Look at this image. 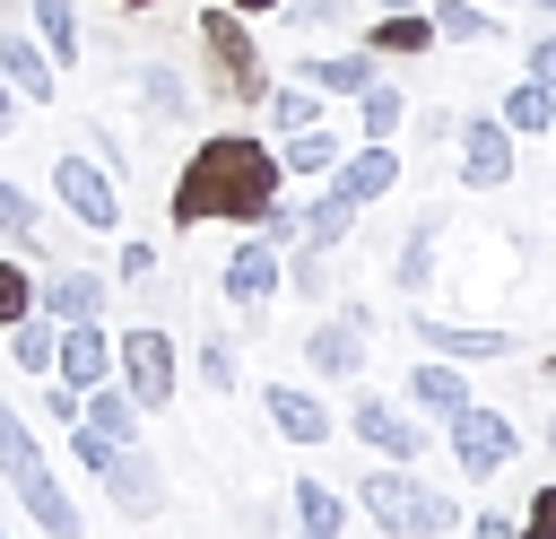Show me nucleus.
<instances>
[{
	"label": "nucleus",
	"instance_id": "obj_1",
	"mask_svg": "<svg viewBox=\"0 0 556 539\" xmlns=\"http://www.w3.org/2000/svg\"><path fill=\"white\" fill-rule=\"evenodd\" d=\"M278 183H287V165L252 139V130H208L191 156H182V174H174V226H208V217H235V226H252L269 200H278Z\"/></svg>",
	"mask_w": 556,
	"mask_h": 539
},
{
	"label": "nucleus",
	"instance_id": "obj_2",
	"mask_svg": "<svg viewBox=\"0 0 556 539\" xmlns=\"http://www.w3.org/2000/svg\"><path fill=\"white\" fill-rule=\"evenodd\" d=\"M0 478L17 487V504L35 513V530L43 539H87V522H78V504L61 496V478H52V461H43V443L26 435V417L0 400Z\"/></svg>",
	"mask_w": 556,
	"mask_h": 539
},
{
	"label": "nucleus",
	"instance_id": "obj_3",
	"mask_svg": "<svg viewBox=\"0 0 556 539\" xmlns=\"http://www.w3.org/2000/svg\"><path fill=\"white\" fill-rule=\"evenodd\" d=\"M52 200H61L87 235H113V226H122V174H113L104 156H78V148L52 156Z\"/></svg>",
	"mask_w": 556,
	"mask_h": 539
},
{
	"label": "nucleus",
	"instance_id": "obj_4",
	"mask_svg": "<svg viewBox=\"0 0 556 539\" xmlns=\"http://www.w3.org/2000/svg\"><path fill=\"white\" fill-rule=\"evenodd\" d=\"M113 374H122V391L139 400V417H148V409H174V383H182V374H174V339H165L156 322H139V330L113 339Z\"/></svg>",
	"mask_w": 556,
	"mask_h": 539
},
{
	"label": "nucleus",
	"instance_id": "obj_5",
	"mask_svg": "<svg viewBox=\"0 0 556 539\" xmlns=\"http://www.w3.org/2000/svg\"><path fill=\"white\" fill-rule=\"evenodd\" d=\"M443 426H452V469H460V478H495V469L521 452V426H513L504 409H486V400H460Z\"/></svg>",
	"mask_w": 556,
	"mask_h": 539
},
{
	"label": "nucleus",
	"instance_id": "obj_6",
	"mask_svg": "<svg viewBox=\"0 0 556 539\" xmlns=\"http://www.w3.org/2000/svg\"><path fill=\"white\" fill-rule=\"evenodd\" d=\"M365 339H374V313L365 304H339V313H313L295 348H304V365L321 383H348V374H365Z\"/></svg>",
	"mask_w": 556,
	"mask_h": 539
},
{
	"label": "nucleus",
	"instance_id": "obj_7",
	"mask_svg": "<svg viewBox=\"0 0 556 539\" xmlns=\"http://www.w3.org/2000/svg\"><path fill=\"white\" fill-rule=\"evenodd\" d=\"M200 52L217 61V78H226V96H243V104H261V96H269V70H261V43L243 35V17H235V9H208V17H200Z\"/></svg>",
	"mask_w": 556,
	"mask_h": 539
},
{
	"label": "nucleus",
	"instance_id": "obj_8",
	"mask_svg": "<svg viewBox=\"0 0 556 539\" xmlns=\"http://www.w3.org/2000/svg\"><path fill=\"white\" fill-rule=\"evenodd\" d=\"M96 478H104V504H113L122 522H156V513H165V469H156L139 443H113Z\"/></svg>",
	"mask_w": 556,
	"mask_h": 539
},
{
	"label": "nucleus",
	"instance_id": "obj_9",
	"mask_svg": "<svg viewBox=\"0 0 556 539\" xmlns=\"http://www.w3.org/2000/svg\"><path fill=\"white\" fill-rule=\"evenodd\" d=\"M452 139H460V191H504L513 183V130L495 122V113H469V122H452Z\"/></svg>",
	"mask_w": 556,
	"mask_h": 539
},
{
	"label": "nucleus",
	"instance_id": "obj_10",
	"mask_svg": "<svg viewBox=\"0 0 556 539\" xmlns=\"http://www.w3.org/2000/svg\"><path fill=\"white\" fill-rule=\"evenodd\" d=\"M217 296H226V304H243V313H261V304L278 296V243H261V235L243 226V243L217 261Z\"/></svg>",
	"mask_w": 556,
	"mask_h": 539
},
{
	"label": "nucleus",
	"instance_id": "obj_11",
	"mask_svg": "<svg viewBox=\"0 0 556 539\" xmlns=\"http://www.w3.org/2000/svg\"><path fill=\"white\" fill-rule=\"evenodd\" d=\"M408 330L426 339V356H452V365H495V356H513V330H495V322H443V313H417Z\"/></svg>",
	"mask_w": 556,
	"mask_h": 539
},
{
	"label": "nucleus",
	"instance_id": "obj_12",
	"mask_svg": "<svg viewBox=\"0 0 556 539\" xmlns=\"http://www.w3.org/2000/svg\"><path fill=\"white\" fill-rule=\"evenodd\" d=\"M356 504H365V522H374L382 539H417V478H408V461L365 469V478H356Z\"/></svg>",
	"mask_w": 556,
	"mask_h": 539
},
{
	"label": "nucleus",
	"instance_id": "obj_13",
	"mask_svg": "<svg viewBox=\"0 0 556 539\" xmlns=\"http://www.w3.org/2000/svg\"><path fill=\"white\" fill-rule=\"evenodd\" d=\"M348 435H356L365 452H382V461H417V452H426V426H417V417H400L382 391H365V400L348 409Z\"/></svg>",
	"mask_w": 556,
	"mask_h": 539
},
{
	"label": "nucleus",
	"instance_id": "obj_14",
	"mask_svg": "<svg viewBox=\"0 0 556 539\" xmlns=\"http://www.w3.org/2000/svg\"><path fill=\"white\" fill-rule=\"evenodd\" d=\"M330 191H348L356 209L391 200V191H400V148H391V139H365L356 156H339V165H330Z\"/></svg>",
	"mask_w": 556,
	"mask_h": 539
},
{
	"label": "nucleus",
	"instance_id": "obj_15",
	"mask_svg": "<svg viewBox=\"0 0 556 539\" xmlns=\"http://www.w3.org/2000/svg\"><path fill=\"white\" fill-rule=\"evenodd\" d=\"M0 87H9L17 104H52V96H61V70H52V52H35V35L0 26Z\"/></svg>",
	"mask_w": 556,
	"mask_h": 539
},
{
	"label": "nucleus",
	"instance_id": "obj_16",
	"mask_svg": "<svg viewBox=\"0 0 556 539\" xmlns=\"http://www.w3.org/2000/svg\"><path fill=\"white\" fill-rule=\"evenodd\" d=\"M35 304L52 313V322H104V270H52V278H35Z\"/></svg>",
	"mask_w": 556,
	"mask_h": 539
},
{
	"label": "nucleus",
	"instance_id": "obj_17",
	"mask_svg": "<svg viewBox=\"0 0 556 539\" xmlns=\"http://www.w3.org/2000/svg\"><path fill=\"white\" fill-rule=\"evenodd\" d=\"M261 409H269V426H278L287 443H313V452H321V443H330V426H339L304 383H269V391H261Z\"/></svg>",
	"mask_w": 556,
	"mask_h": 539
},
{
	"label": "nucleus",
	"instance_id": "obj_18",
	"mask_svg": "<svg viewBox=\"0 0 556 539\" xmlns=\"http://www.w3.org/2000/svg\"><path fill=\"white\" fill-rule=\"evenodd\" d=\"M78 426H87V435H104V443H139V400L104 374V383H87V391H78Z\"/></svg>",
	"mask_w": 556,
	"mask_h": 539
},
{
	"label": "nucleus",
	"instance_id": "obj_19",
	"mask_svg": "<svg viewBox=\"0 0 556 539\" xmlns=\"http://www.w3.org/2000/svg\"><path fill=\"white\" fill-rule=\"evenodd\" d=\"M278 287H287L304 313H321V304H330V287H339V270H330V252H321V243H287V252H278Z\"/></svg>",
	"mask_w": 556,
	"mask_h": 539
},
{
	"label": "nucleus",
	"instance_id": "obj_20",
	"mask_svg": "<svg viewBox=\"0 0 556 539\" xmlns=\"http://www.w3.org/2000/svg\"><path fill=\"white\" fill-rule=\"evenodd\" d=\"M52 374L61 383H104L113 374V348H104V322H61V356H52Z\"/></svg>",
	"mask_w": 556,
	"mask_h": 539
},
{
	"label": "nucleus",
	"instance_id": "obj_21",
	"mask_svg": "<svg viewBox=\"0 0 556 539\" xmlns=\"http://www.w3.org/2000/svg\"><path fill=\"white\" fill-rule=\"evenodd\" d=\"M52 356H61V322H52L43 304H35V313H17V322H9V365L43 383V374H52Z\"/></svg>",
	"mask_w": 556,
	"mask_h": 539
},
{
	"label": "nucleus",
	"instance_id": "obj_22",
	"mask_svg": "<svg viewBox=\"0 0 556 539\" xmlns=\"http://www.w3.org/2000/svg\"><path fill=\"white\" fill-rule=\"evenodd\" d=\"M365 52L417 61V52H434V17H426V9H374V43H365Z\"/></svg>",
	"mask_w": 556,
	"mask_h": 539
},
{
	"label": "nucleus",
	"instance_id": "obj_23",
	"mask_svg": "<svg viewBox=\"0 0 556 539\" xmlns=\"http://www.w3.org/2000/svg\"><path fill=\"white\" fill-rule=\"evenodd\" d=\"M287 513H295V539H339V522H348L339 487H321V478H295L287 487Z\"/></svg>",
	"mask_w": 556,
	"mask_h": 539
},
{
	"label": "nucleus",
	"instance_id": "obj_24",
	"mask_svg": "<svg viewBox=\"0 0 556 539\" xmlns=\"http://www.w3.org/2000/svg\"><path fill=\"white\" fill-rule=\"evenodd\" d=\"M130 87H139L148 122H182V113H191V87H182L165 61H130Z\"/></svg>",
	"mask_w": 556,
	"mask_h": 539
},
{
	"label": "nucleus",
	"instance_id": "obj_25",
	"mask_svg": "<svg viewBox=\"0 0 556 539\" xmlns=\"http://www.w3.org/2000/svg\"><path fill=\"white\" fill-rule=\"evenodd\" d=\"M495 122H504V130H547V122H556V87L521 70V78L504 87V104H495Z\"/></svg>",
	"mask_w": 556,
	"mask_h": 539
},
{
	"label": "nucleus",
	"instance_id": "obj_26",
	"mask_svg": "<svg viewBox=\"0 0 556 539\" xmlns=\"http://www.w3.org/2000/svg\"><path fill=\"white\" fill-rule=\"evenodd\" d=\"M408 400H417V409H434V417H452V409H460V400H478V391L460 383V365H452V356H426V365L408 374Z\"/></svg>",
	"mask_w": 556,
	"mask_h": 539
},
{
	"label": "nucleus",
	"instance_id": "obj_27",
	"mask_svg": "<svg viewBox=\"0 0 556 539\" xmlns=\"http://www.w3.org/2000/svg\"><path fill=\"white\" fill-rule=\"evenodd\" d=\"M400 122H408V96H400L391 78H365V87H356V130H365V139H400Z\"/></svg>",
	"mask_w": 556,
	"mask_h": 539
},
{
	"label": "nucleus",
	"instance_id": "obj_28",
	"mask_svg": "<svg viewBox=\"0 0 556 539\" xmlns=\"http://www.w3.org/2000/svg\"><path fill=\"white\" fill-rule=\"evenodd\" d=\"M434 270H443V235H434V217H426V226H408V243H400V270H391V278H400V296H426V287H434Z\"/></svg>",
	"mask_w": 556,
	"mask_h": 539
},
{
	"label": "nucleus",
	"instance_id": "obj_29",
	"mask_svg": "<svg viewBox=\"0 0 556 539\" xmlns=\"http://www.w3.org/2000/svg\"><path fill=\"white\" fill-rule=\"evenodd\" d=\"M426 17H434V43H495V35H504V26H495L486 9H469V0H434Z\"/></svg>",
	"mask_w": 556,
	"mask_h": 539
},
{
	"label": "nucleus",
	"instance_id": "obj_30",
	"mask_svg": "<svg viewBox=\"0 0 556 539\" xmlns=\"http://www.w3.org/2000/svg\"><path fill=\"white\" fill-rule=\"evenodd\" d=\"M304 78H313L321 96H356V87L374 78V52H356V43H348V52H321V61H304Z\"/></svg>",
	"mask_w": 556,
	"mask_h": 539
},
{
	"label": "nucleus",
	"instance_id": "obj_31",
	"mask_svg": "<svg viewBox=\"0 0 556 539\" xmlns=\"http://www.w3.org/2000/svg\"><path fill=\"white\" fill-rule=\"evenodd\" d=\"M356 226V200L348 191H321V200H304V235L295 243H321V252H339V235Z\"/></svg>",
	"mask_w": 556,
	"mask_h": 539
},
{
	"label": "nucleus",
	"instance_id": "obj_32",
	"mask_svg": "<svg viewBox=\"0 0 556 539\" xmlns=\"http://www.w3.org/2000/svg\"><path fill=\"white\" fill-rule=\"evenodd\" d=\"M278 165H287V174H330V165H339V139H330V122H313V130H287Z\"/></svg>",
	"mask_w": 556,
	"mask_h": 539
},
{
	"label": "nucleus",
	"instance_id": "obj_33",
	"mask_svg": "<svg viewBox=\"0 0 556 539\" xmlns=\"http://www.w3.org/2000/svg\"><path fill=\"white\" fill-rule=\"evenodd\" d=\"M35 35H43L52 70H61V61H78V0H35Z\"/></svg>",
	"mask_w": 556,
	"mask_h": 539
},
{
	"label": "nucleus",
	"instance_id": "obj_34",
	"mask_svg": "<svg viewBox=\"0 0 556 539\" xmlns=\"http://www.w3.org/2000/svg\"><path fill=\"white\" fill-rule=\"evenodd\" d=\"M0 235H9V243H26V252L43 243V209H35V200H26L9 174H0Z\"/></svg>",
	"mask_w": 556,
	"mask_h": 539
},
{
	"label": "nucleus",
	"instance_id": "obj_35",
	"mask_svg": "<svg viewBox=\"0 0 556 539\" xmlns=\"http://www.w3.org/2000/svg\"><path fill=\"white\" fill-rule=\"evenodd\" d=\"M261 104H269L278 130H313V122H321V87H269Z\"/></svg>",
	"mask_w": 556,
	"mask_h": 539
},
{
	"label": "nucleus",
	"instance_id": "obj_36",
	"mask_svg": "<svg viewBox=\"0 0 556 539\" xmlns=\"http://www.w3.org/2000/svg\"><path fill=\"white\" fill-rule=\"evenodd\" d=\"M452 522H460V504L434 478H417V539H452Z\"/></svg>",
	"mask_w": 556,
	"mask_h": 539
},
{
	"label": "nucleus",
	"instance_id": "obj_37",
	"mask_svg": "<svg viewBox=\"0 0 556 539\" xmlns=\"http://www.w3.org/2000/svg\"><path fill=\"white\" fill-rule=\"evenodd\" d=\"M200 383L217 400H235V339H200Z\"/></svg>",
	"mask_w": 556,
	"mask_h": 539
},
{
	"label": "nucleus",
	"instance_id": "obj_38",
	"mask_svg": "<svg viewBox=\"0 0 556 539\" xmlns=\"http://www.w3.org/2000/svg\"><path fill=\"white\" fill-rule=\"evenodd\" d=\"M17 313H35V270H17V261H0V330H9Z\"/></svg>",
	"mask_w": 556,
	"mask_h": 539
},
{
	"label": "nucleus",
	"instance_id": "obj_39",
	"mask_svg": "<svg viewBox=\"0 0 556 539\" xmlns=\"http://www.w3.org/2000/svg\"><path fill=\"white\" fill-rule=\"evenodd\" d=\"M35 409H43L52 426H78V383H61V374H43V383H35Z\"/></svg>",
	"mask_w": 556,
	"mask_h": 539
},
{
	"label": "nucleus",
	"instance_id": "obj_40",
	"mask_svg": "<svg viewBox=\"0 0 556 539\" xmlns=\"http://www.w3.org/2000/svg\"><path fill=\"white\" fill-rule=\"evenodd\" d=\"M278 17L313 35V26H348V0H278Z\"/></svg>",
	"mask_w": 556,
	"mask_h": 539
},
{
	"label": "nucleus",
	"instance_id": "obj_41",
	"mask_svg": "<svg viewBox=\"0 0 556 539\" xmlns=\"http://www.w3.org/2000/svg\"><path fill=\"white\" fill-rule=\"evenodd\" d=\"M521 539H556V478H547V487L521 504Z\"/></svg>",
	"mask_w": 556,
	"mask_h": 539
},
{
	"label": "nucleus",
	"instance_id": "obj_42",
	"mask_svg": "<svg viewBox=\"0 0 556 539\" xmlns=\"http://www.w3.org/2000/svg\"><path fill=\"white\" fill-rule=\"evenodd\" d=\"M113 270H122L130 287H148V278H156V243H122V261H113Z\"/></svg>",
	"mask_w": 556,
	"mask_h": 539
},
{
	"label": "nucleus",
	"instance_id": "obj_43",
	"mask_svg": "<svg viewBox=\"0 0 556 539\" xmlns=\"http://www.w3.org/2000/svg\"><path fill=\"white\" fill-rule=\"evenodd\" d=\"M469 539H521V522H513V513H478V522H469Z\"/></svg>",
	"mask_w": 556,
	"mask_h": 539
},
{
	"label": "nucleus",
	"instance_id": "obj_44",
	"mask_svg": "<svg viewBox=\"0 0 556 539\" xmlns=\"http://www.w3.org/2000/svg\"><path fill=\"white\" fill-rule=\"evenodd\" d=\"M530 78H547V87H556V35H539V43H530Z\"/></svg>",
	"mask_w": 556,
	"mask_h": 539
},
{
	"label": "nucleus",
	"instance_id": "obj_45",
	"mask_svg": "<svg viewBox=\"0 0 556 539\" xmlns=\"http://www.w3.org/2000/svg\"><path fill=\"white\" fill-rule=\"evenodd\" d=\"M226 9H235V17H269L278 0H226Z\"/></svg>",
	"mask_w": 556,
	"mask_h": 539
},
{
	"label": "nucleus",
	"instance_id": "obj_46",
	"mask_svg": "<svg viewBox=\"0 0 556 539\" xmlns=\"http://www.w3.org/2000/svg\"><path fill=\"white\" fill-rule=\"evenodd\" d=\"M9 130H17V96L0 87V139H9Z\"/></svg>",
	"mask_w": 556,
	"mask_h": 539
},
{
	"label": "nucleus",
	"instance_id": "obj_47",
	"mask_svg": "<svg viewBox=\"0 0 556 539\" xmlns=\"http://www.w3.org/2000/svg\"><path fill=\"white\" fill-rule=\"evenodd\" d=\"M374 9H417V0H374Z\"/></svg>",
	"mask_w": 556,
	"mask_h": 539
},
{
	"label": "nucleus",
	"instance_id": "obj_48",
	"mask_svg": "<svg viewBox=\"0 0 556 539\" xmlns=\"http://www.w3.org/2000/svg\"><path fill=\"white\" fill-rule=\"evenodd\" d=\"M530 9H539V17H556V0H530Z\"/></svg>",
	"mask_w": 556,
	"mask_h": 539
},
{
	"label": "nucleus",
	"instance_id": "obj_49",
	"mask_svg": "<svg viewBox=\"0 0 556 539\" xmlns=\"http://www.w3.org/2000/svg\"><path fill=\"white\" fill-rule=\"evenodd\" d=\"M113 9H156V0H113Z\"/></svg>",
	"mask_w": 556,
	"mask_h": 539
},
{
	"label": "nucleus",
	"instance_id": "obj_50",
	"mask_svg": "<svg viewBox=\"0 0 556 539\" xmlns=\"http://www.w3.org/2000/svg\"><path fill=\"white\" fill-rule=\"evenodd\" d=\"M547 139H556V122H547Z\"/></svg>",
	"mask_w": 556,
	"mask_h": 539
},
{
	"label": "nucleus",
	"instance_id": "obj_51",
	"mask_svg": "<svg viewBox=\"0 0 556 539\" xmlns=\"http://www.w3.org/2000/svg\"><path fill=\"white\" fill-rule=\"evenodd\" d=\"M547 435H556V426H547Z\"/></svg>",
	"mask_w": 556,
	"mask_h": 539
}]
</instances>
